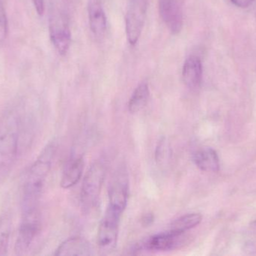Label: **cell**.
Wrapping results in <instances>:
<instances>
[{"label":"cell","mask_w":256,"mask_h":256,"mask_svg":"<svg viewBox=\"0 0 256 256\" xmlns=\"http://www.w3.org/2000/svg\"><path fill=\"white\" fill-rule=\"evenodd\" d=\"M32 2L36 12L40 16H42L45 11L44 0H32Z\"/></svg>","instance_id":"cell-21"},{"label":"cell","mask_w":256,"mask_h":256,"mask_svg":"<svg viewBox=\"0 0 256 256\" xmlns=\"http://www.w3.org/2000/svg\"><path fill=\"white\" fill-rule=\"evenodd\" d=\"M22 213L24 219L20 227L15 246L16 253L19 255L28 251L39 229V222L36 210Z\"/></svg>","instance_id":"cell-9"},{"label":"cell","mask_w":256,"mask_h":256,"mask_svg":"<svg viewBox=\"0 0 256 256\" xmlns=\"http://www.w3.org/2000/svg\"><path fill=\"white\" fill-rule=\"evenodd\" d=\"M51 42L61 55H66L72 43V33L66 17L56 15L50 23Z\"/></svg>","instance_id":"cell-7"},{"label":"cell","mask_w":256,"mask_h":256,"mask_svg":"<svg viewBox=\"0 0 256 256\" xmlns=\"http://www.w3.org/2000/svg\"><path fill=\"white\" fill-rule=\"evenodd\" d=\"M55 150L54 144H48L30 170L24 186L22 201L24 212L36 210L40 192L51 168Z\"/></svg>","instance_id":"cell-1"},{"label":"cell","mask_w":256,"mask_h":256,"mask_svg":"<svg viewBox=\"0 0 256 256\" xmlns=\"http://www.w3.org/2000/svg\"><path fill=\"white\" fill-rule=\"evenodd\" d=\"M186 233L170 231L160 233L146 239L137 247L149 252H167L182 247L186 243Z\"/></svg>","instance_id":"cell-6"},{"label":"cell","mask_w":256,"mask_h":256,"mask_svg":"<svg viewBox=\"0 0 256 256\" xmlns=\"http://www.w3.org/2000/svg\"><path fill=\"white\" fill-rule=\"evenodd\" d=\"M203 68L201 60L196 56H191L184 62L182 78L185 85L190 90H197L202 81Z\"/></svg>","instance_id":"cell-12"},{"label":"cell","mask_w":256,"mask_h":256,"mask_svg":"<svg viewBox=\"0 0 256 256\" xmlns=\"http://www.w3.org/2000/svg\"><path fill=\"white\" fill-rule=\"evenodd\" d=\"M10 219L7 215L0 217V255L7 253L10 234Z\"/></svg>","instance_id":"cell-18"},{"label":"cell","mask_w":256,"mask_h":256,"mask_svg":"<svg viewBox=\"0 0 256 256\" xmlns=\"http://www.w3.org/2000/svg\"><path fill=\"white\" fill-rule=\"evenodd\" d=\"M20 123L14 111L0 120V174L7 172L16 159L19 141Z\"/></svg>","instance_id":"cell-2"},{"label":"cell","mask_w":256,"mask_h":256,"mask_svg":"<svg viewBox=\"0 0 256 256\" xmlns=\"http://www.w3.org/2000/svg\"><path fill=\"white\" fill-rule=\"evenodd\" d=\"M88 16L94 36L98 39L104 37L108 30V18L100 0H88Z\"/></svg>","instance_id":"cell-11"},{"label":"cell","mask_w":256,"mask_h":256,"mask_svg":"<svg viewBox=\"0 0 256 256\" xmlns=\"http://www.w3.org/2000/svg\"><path fill=\"white\" fill-rule=\"evenodd\" d=\"M202 216L200 213H189L180 216L172 222L170 231L186 233L189 230L196 228L201 223Z\"/></svg>","instance_id":"cell-17"},{"label":"cell","mask_w":256,"mask_h":256,"mask_svg":"<svg viewBox=\"0 0 256 256\" xmlns=\"http://www.w3.org/2000/svg\"><path fill=\"white\" fill-rule=\"evenodd\" d=\"M94 249L86 239L81 237H74L67 239L56 250L55 255L58 256L82 255L88 256L94 254Z\"/></svg>","instance_id":"cell-13"},{"label":"cell","mask_w":256,"mask_h":256,"mask_svg":"<svg viewBox=\"0 0 256 256\" xmlns=\"http://www.w3.org/2000/svg\"><path fill=\"white\" fill-rule=\"evenodd\" d=\"M231 1L238 7L246 8L250 6L255 0H231Z\"/></svg>","instance_id":"cell-22"},{"label":"cell","mask_w":256,"mask_h":256,"mask_svg":"<svg viewBox=\"0 0 256 256\" xmlns=\"http://www.w3.org/2000/svg\"><path fill=\"white\" fill-rule=\"evenodd\" d=\"M8 30V24L6 9L3 6L2 2L0 0V45L6 40Z\"/></svg>","instance_id":"cell-19"},{"label":"cell","mask_w":256,"mask_h":256,"mask_svg":"<svg viewBox=\"0 0 256 256\" xmlns=\"http://www.w3.org/2000/svg\"><path fill=\"white\" fill-rule=\"evenodd\" d=\"M128 199V176L123 170H121L116 174L111 183L108 208L122 214L127 207Z\"/></svg>","instance_id":"cell-8"},{"label":"cell","mask_w":256,"mask_h":256,"mask_svg":"<svg viewBox=\"0 0 256 256\" xmlns=\"http://www.w3.org/2000/svg\"><path fill=\"white\" fill-rule=\"evenodd\" d=\"M148 0H130L126 15V33L131 45L138 42L144 27Z\"/></svg>","instance_id":"cell-5"},{"label":"cell","mask_w":256,"mask_h":256,"mask_svg":"<svg viewBox=\"0 0 256 256\" xmlns=\"http://www.w3.org/2000/svg\"><path fill=\"white\" fill-rule=\"evenodd\" d=\"M121 213L106 209L98 232V245L104 252H110L116 249L118 243Z\"/></svg>","instance_id":"cell-4"},{"label":"cell","mask_w":256,"mask_h":256,"mask_svg":"<svg viewBox=\"0 0 256 256\" xmlns=\"http://www.w3.org/2000/svg\"><path fill=\"white\" fill-rule=\"evenodd\" d=\"M160 18L172 34H178L183 27V13L180 0H158Z\"/></svg>","instance_id":"cell-10"},{"label":"cell","mask_w":256,"mask_h":256,"mask_svg":"<svg viewBox=\"0 0 256 256\" xmlns=\"http://www.w3.org/2000/svg\"><path fill=\"white\" fill-rule=\"evenodd\" d=\"M106 174V166L102 161L94 162L86 174L81 187L80 201L82 209L88 211L98 201Z\"/></svg>","instance_id":"cell-3"},{"label":"cell","mask_w":256,"mask_h":256,"mask_svg":"<svg viewBox=\"0 0 256 256\" xmlns=\"http://www.w3.org/2000/svg\"><path fill=\"white\" fill-rule=\"evenodd\" d=\"M154 219V218L153 214L148 213V214L143 216L142 219V222L143 225L148 226V225H150V224L153 223Z\"/></svg>","instance_id":"cell-23"},{"label":"cell","mask_w":256,"mask_h":256,"mask_svg":"<svg viewBox=\"0 0 256 256\" xmlns=\"http://www.w3.org/2000/svg\"><path fill=\"white\" fill-rule=\"evenodd\" d=\"M149 96H150V90H149L148 84L146 82L138 84L128 102V110L130 112L134 114L141 111L147 104Z\"/></svg>","instance_id":"cell-16"},{"label":"cell","mask_w":256,"mask_h":256,"mask_svg":"<svg viewBox=\"0 0 256 256\" xmlns=\"http://www.w3.org/2000/svg\"><path fill=\"white\" fill-rule=\"evenodd\" d=\"M166 144L164 143V141H161L159 145L156 147V159L158 162H162L164 159H166L168 154L167 153Z\"/></svg>","instance_id":"cell-20"},{"label":"cell","mask_w":256,"mask_h":256,"mask_svg":"<svg viewBox=\"0 0 256 256\" xmlns=\"http://www.w3.org/2000/svg\"><path fill=\"white\" fill-rule=\"evenodd\" d=\"M85 168V160L82 156L72 158L64 167L62 176L61 186L69 189L76 184L82 177Z\"/></svg>","instance_id":"cell-14"},{"label":"cell","mask_w":256,"mask_h":256,"mask_svg":"<svg viewBox=\"0 0 256 256\" xmlns=\"http://www.w3.org/2000/svg\"><path fill=\"white\" fill-rule=\"evenodd\" d=\"M194 161L200 170L206 172H216L220 170L218 153L210 147H204L197 150L194 153Z\"/></svg>","instance_id":"cell-15"}]
</instances>
